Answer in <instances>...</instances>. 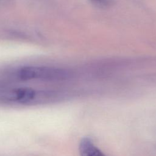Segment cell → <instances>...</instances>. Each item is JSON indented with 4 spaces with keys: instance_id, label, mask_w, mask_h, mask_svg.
I'll return each mask as SVG.
<instances>
[{
    "instance_id": "6da1fadb",
    "label": "cell",
    "mask_w": 156,
    "mask_h": 156,
    "mask_svg": "<svg viewBox=\"0 0 156 156\" xmlns=\"http://www.w3.org/2000/svg\"><path fill=\"white\" fill-rule=\"evenodd\" d=\"M19 77L24 80L32 79L60 80L69 76V73L63 69L47 66H29L21 68L18 72Z\"/></svg>"
},
{
    "instance_id": "7a4b0ae2",
    "label": "cell",
    "mask_w": 156,
    "mask_h": 156,
    "mask_svg": "<svg viewBox=\"0 0 156 156\" xmlns=\"http://www.w3.org/2000/svg\"><path fill=\"white\" fill-rule=\"evenodd\" d=\"M79 151L80 156H106L94 144L92 140L87 137L80 140Z\"/></svg>"
},
{
    "instance_id": "3957f363",
    "label": "cell",
    "mask_w": 156,
    "mask_h": 156,
    "mask_svg": "<svg viewBox=\"0 0 156 156\" xmlns=\"http://www.w3.org/2000/svg\"><path fill=\"white\" fill-rule=\"evenodd\" d=\"M15 98L21 102H26L32 100L35 96V91L30 88H21L15 90Z\"/></svg>"
},
{
    "instance_id": "277c9868",
    "label": "cell",
    "mask_w": 156,
    "mask_h": 156,
    "mask_svg": "<svg viewBox=\"0 0 156 156\" xmlns=\"http://www.w3.org/2000/svg\"><path fill=\"white\" fill-rule=\"evenodd\" d=\"M91 1L102 5H108L111 2V0H91Z\"/></svg>"
}]
</instances>
